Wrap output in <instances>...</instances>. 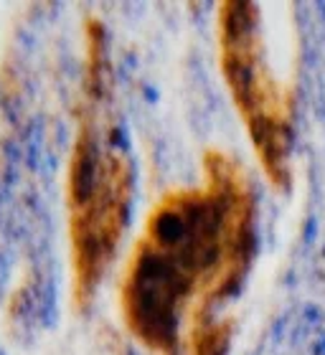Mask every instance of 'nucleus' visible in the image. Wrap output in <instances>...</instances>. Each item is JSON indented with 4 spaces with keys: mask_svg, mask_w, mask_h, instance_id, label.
<instances>
[{
    "mask_svg": "<svg viewBox=\"0 0 325 355\" xmlns=\"http://www.w3.org/2000/svg\"><path fill=\"white\" fill-rule=\"evenodd\" d=\"M231 343V320L211 322L208 315L196 318L188 335V355H226Z\"/></svg>",
    "mask_w": 325,
    "mask_h": 355,
    "instance_id": "nucleus-4",
    "label": "nucleus"
},
{
    "mask_svg": "<svg viewBox=\"0 0 325 355\" xmlns=\"http://www.w3.org/2000/svg\"><path fill=\"white\" fill-rule=\"evenodd\" d=\"M104 137L94 117L87 114L69 163V234L76 304H87L94 297L117 257L133 208V163L117 142Z\"/></svg>",
    "mask_w": 325,
    "mask_h": 355,
    "instance_id": "nucleus-2",
    "label": "nucleus"
},
{
    "mask_svg": "<svg viewBox=\"0 0 325 355\" xmlns=\"http://www.w3.org/2000/svg\"><path fill=\"white\" fill-rule=\"evenodd\" d=\"M216 31L224 82L247 132L265 125H292L295 94L290 87H282L267 67L257 3H222Z\"/></svg>",
    "mask_w": 325,
    "mask_h": 355,
    "instance_id": "nucleus-3",
    "label": "nucleus"
},
{
    "mask_svg": "<svg viewBox=\"0 0 325 355\" xmlns=\"http://www.w3.org/2000/svg\"><path fill=\"white\" fill-rule=\"evenodd\" d=\"M206 188L158 200L119 287L140 325L173 330L239 289L254 257V196L247 173L222 150L203 157Z\"/></svg>",
    "mask_w": 325,
    "mask_h": 355,
    "instance_id": "nucleus-1",
    "label": "nucleus"
}]
</instances>
